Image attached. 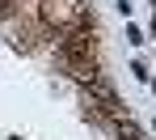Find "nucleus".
Segmentation results:
<instances>
[{
  "instance_id": "obj_1",
  "label": "nucleus",
  "mask_w": 156,
  "mask_h": 140,
  "mask_svg": "<svg viewBox=\"0 0 156 140\" xmlns=\"http://www.w3.org/2000/svg\"><path fill=\"white\" fill-rule=\"evenodd\" d=\"M84 85H89V98L97 102V111H101V115H114V119H127V115H122V106H118V98H114V89H110V85H101L97 77H93V81H84Z\"/></svg>"
},
{
  "instance_id": "obj_2",
  "label": "nucleus",
  "mask_w": 156,
  "mask_h": 140,
  "mask_svg": "<svg viewBox=\"0 0 156 140\" xmlns=\"http://www.w3.org/2000/svg\"><path fill=\"white\" fill-rule=\"evenodd\" d=\"M118 140H144V132H139L131 119H118Z\"/></svg>"
},
{
  "instance_id": "obj_3",
  "label": "nucleus",
  "mask_w": 156,
  "mask_h": 140,
  "mask_svg": "<svg viewBox=\"0 0 156 140\" xmlns=\"http://www.w3.org/2000/svg\"><path fill=\"white\" fill-rule=\"evenodd\" d=\"M0 17H13V0H0Z\"/></svg>"
},
{
  "instance_id": "obj_4",
  "label": "nucleus",
  "mask_w": 156,
  "mask_h": 140,
  "mask_svg": "<svg viewBox=\"0 0 156 140\" xmlns=\"http://www.w3.org/2000/svg\"><path fill=\"white\" fill-rule=\"evenodd\" d=\"M152 34H156V17H152Z\"/></svg>"
}]
</instances>
